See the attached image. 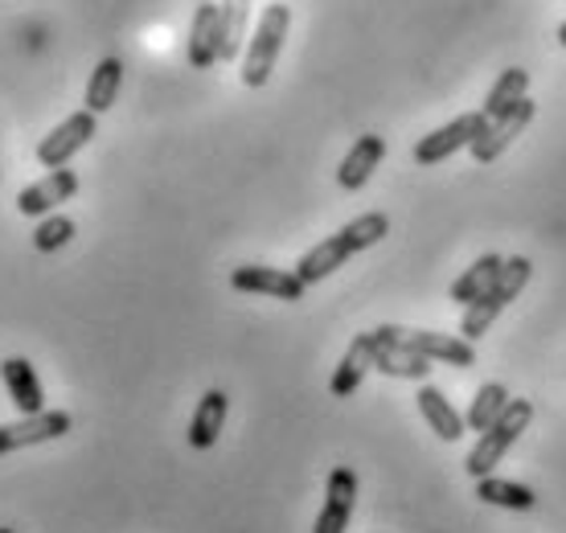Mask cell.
Wrapping results in <instances>:
<instances>
[{
    "instance_id": "1",
    "label": "cell",
    "mask_w": 566,
    "mask_h": 533,
    "mask_svg": "<svg viewBox=\"0 0 566 533\" xmlns=\"http://www.w3.org/2000/svg\"><path fill=\"white\" fill-rule=\"evenodd\" d=\"M386 234H390V218H386V213H361V218H354L349 226H340L333 239L316 242L308 254H300L296 280L304 283V288L328 280L337 266L349 263L357 251H369V247H378Z\"/></svg>"
},
{
    "instance_id": "2",
    "label": "cell",
    "mask_w": 566,
    "mask_h": 533,
    "mask_svg": "<svg viewBox=\"0 0 566 533\" xmlns=\"http://www.w3.org/2000/svg\"><path fill=\"white\" fill-rule=\"evenodd\" d=\"M530 275H534V266H530V259H525V254H513V259H505L501 275L489 283V292H484L481 300H472V304L464 309V321H460V337H464V341H481L484 333L493 328L496 316H501V312L510 309L513 300L522 295V288L530 283Z\"/></svg>"
},
{
    "instance_id": "3",
    "label": "cell",
    "mask_w": 566,
    "mask_h": 533,
    "mask_svg": "<svg viewBox=\"0 0 566 533\" xmlns=\"http://www.w3.org/2000/svg\"><path fill=\"white\" fill-rule=\"evenodd\" d=\"M530 419H534V403H530V398H510V403H505V410H501V415H496V419L481 431L476 448L464 456L468 477H472V480L489 477L496 463H501V456H505V451L517 443V436L530 427Z\"/></svg>"
},
{
    "instance_id": "4",
    "label": "cell",
    "mask_w": 566,
    "mask_h": 533,
    "mask_svg": "<svg viewBox=\"0 0 566 533\" xmlns=\"http://www.w3.org/2000/svg\"><path fill=\"white\" fill-rule=\"evenodd\" d=\"M287 25H292V9L287 4H268L263 17H259V29L247 42V54H242V83L247 86H268L275 62H280L283 38H287Z\"/></svg>"
},
{
    "instance_id": "5",
    "label": "cell",
    "mask_w": 566,
    "mask_h": 533,
    "mask_svg": "<svg viewBox=\"0 0 566 533\" xmlns=\"http://www.w3.org/2000/svg\"><path fill=\"white\" fill-rule=\"evenodd\" d=\"M484 132H489V115H484V112L460 115V119H452V124L427 132L423 140L415 144V165H439V160L455 156L460 148H472Z\"/></svg>"
},
{
    "instance_id": "6",
    "label": "cell",
    "mask_w": 566,
    "mask_h": 533,
    "mask_svg": "<svg viewBox=\"0 0 566 533\" xmlns=\"http://www.w3.org/2000/svg\"><path fill=\"white\" fill-rule=\"evenodd\" d=\"M95 119H99V115L86 112V107L66 115L50 136H42V144H38V165H45V169H66L74 160V153H83L86 144L95 140V132H99Z\"/></svg>"
},
{
    "instance_id": "7",
    "label": "cell",
    "mask_w": 566,
    "mask_h": 533,
    "mask_svg": "<svg viewBox=\"0 0 566 533\" xmlns=\"http://www.w3.org/2000/svg\"><path fill=\"white\" fill-rule=\"evenodd\" d=\"M74 427V419L66 410H42V415H21V422H9L0 427V456L21 448H33V443H50V439H62Z\"/></svg>"
},
{
    "instance_id": "8",
    "label": "cell",
    "mask_w": 566,
    "mask_h": 533,
    "mask_svg": "<svg viewBox=\"0 0 566 533\" xmlns=\"http://www.w3.org/2000/svg\"><path fill=\"white\" fill-rule=\"evenodd\" d=\"M395 341L407 345L411 353H419V357H427V362H443V365H455V369H472V365H476V349H472V341H464V337L419 333V328H398L395 324Z\"/></svg>"
},
{
    "instance_id": "9",
    "label": "cell",
    "mask_w": 566,
    "mask_h": 533,
    "mask_svg": "<svg viewBox=\"0 0 566 533\" xmlns=\"http://www.w3.org/2000/svg\"><path fill=\"white\" fill-rule=\"evenodd\" d=\"M357 505V472L354 468H333L325 489V509L312 525V533H345Z\"/></svg>"
},
{
    "instance_id": "10",
    "label": "cell",
    "mask_w": 566,
    "mask_h": 533,
    "mask_svg": "<svg viewBox=\"0 0 566 533\" xmlns=\"http://www.w3.org/2000/svg\"><path fill=\"white\" fill-rule=\"evenodd\" d=\"M230 288L251 295H271V300H287V304L304 300V283L296 280V271H280V266H234Z\"/></svg>"
},
{
    "instance_id": "11",
    "label": "cell",
    "mask_w": 566,
    "mask_h": 533,
    "mask_svg": "<svg viewBox=\"0 0 566 533\" xmlns=\"http://www.w3.org/2000/svg\"><path fill=\"white\" fill-rule=\"evenodd\" d=\"M374 369H382L390 378H411V382H423L431 374V362L411 353L407 345H398L395 341V324H382V328H374Z\"/></svg>"
},
{
    "instance_id": "12",
    "label": "cell",
    "mask_w": 566,
    "mask_h": 533,
    "mask_svg": "<svg viewBox=\"0 0 566 533\" xmlns=\"http://www.w3.org/2000/svg\"><path fill=\"white\" fill-rule=\"evenodd\" d=\"M534 112H538V107H534L530 98H522V103H517L510 115H501V119H489V132H484L481 140L472 144V156H476L481 165H493V160H501V153H505V148H510L517 136H522L525 127L534 124Z\"/></svg>"
},
{
    "instance_id": "13",
    "label": "cell",
    "mask_w": 566,
    "mask_h": 533,
    "mask_svg": "<svg viewBox=\"0 0 566 533\" xmlns=\"http://www.w3.org/2000/svg\"><path fill=\"white\" fill-rule=\"evenodd\" d=\"M74 194H78V177H74V169H54L50 177L25 185V189L17 194V210L25 213V218H42V213H50L54 206L71 201Z\"/></svg>"
},
{
    "instance_id": "14",
    "label": "cell",
    "mask_w": 566,
    "mask_h": 533,
    "mask_svg": "<svg viewBox=\"0 0 566 533\" xmlns=\"http://www.w3.org/2000/svg\"><path fill=\"white\" fill-rule=\"evenodd\" d=\"M0 378H4V390H9V398H13V407L21 415H42L45 390L38 369L29 365V357H9V362L0 365Z\"/></svg>"
},
{
    "instance_id": "15",
    "label": "cell",
    "mask_w": 566,
    "mask_h": 533,
    "mask_svg": "<svg viewBox=\"0 0 566 533\" xmlns=\"http://www.w3.org/2000/svg\"><path fill=\"white\" fill-rule=\"evenodd\" d=\"M382 156H386V140L382 136H361V140L349 148V156L340 160V169H337V185L345 189V194H357L361 185L374 177V169L382 165Z\"/></svg>"
},
{
    "instance_id": "16",
    "label": "cell",
    "mask_w": 566,
    "mask_h": 533,
    "mask_svg": "<svg viewBox=\"0 0 566 533\" xmlns=\"http://www.w3.org/2000/svg\"><path fill=\"white\" fill-rule=\"evenodd\" d=\"M369 369H374V333H357L354 345H349L345 357H340L333 382H328L333 398H349V394L361 386V378H366Z\"/></svg>"
},
{
    "instance_id": "17",
    "label": "cell",
    "mask_w": 566,
    "mask_h": 533,
    "mask_svg": "<svg viewBox=\"0 0 566 533\" xmlns=\"http://www.w3.org/2000/svg\"><path fill=\"white\" fill-rule=\"evenodd\" d=\"M189 62L193 71H210L218 62V4L213 0H198V13L189 25Z\"/></svg>"
},
{
    "instance_id": "18",
    "label": "cell",
    "mask_w": 566,
    "mask_h": 533,
    "mask_svg": "<svg viewBox=\"0 0 566 533\" xmlns=\"http://www.w3.org/2000/svg\"><path fill=\"white\" fill-rule=\"evenodd\" d=\"M230 398L227 390H206V398L193 410V422H189V443L198 451H210L222 436V422H227Z\"/></svg>"
},
{
    "instance_id": "19",
    "label": "cell",
    "mask_w": 566,
    "mask_h": 533,
    "mask_svg": "<svg viewBox=\"0 0 566 533\" xmlns=\"http://www.w3.org/2000/svg\"><path fill=\"white\" fill-rule=\"evenodd\" d=\"M419 398V410H423V419H427V427L436 431L443 443H455V439L464 436V415L448 403V394L443 390H436V386H423V390L415 394Z\"/></svg>"
},
{
    "instance_id": "20",
    "label": "cell",
    "mask_w": 566,
    "mask_h": 533,
    "mask_svg": "<svg viewBox=\"0 0 566 533\" xmlns=\"http://www.w3.org/2000/svg\"><path fill=\"white\" fill-rule=\"evenodd\" d=\"M247 21H251V0H222L218 4V62H234L247 42Z\"/></svg>"
},
{
    "instance_id": "21",
    "label": "cell",
    "mask_w": 566,
    "mask_h": 533,
    "mask_svg": "<svg viewBox=\"0 0 566 533\" xmlns=\"http://www.w3.org/2000/svg\"><path fill=\"white\" fill-rule=\"evenodd\" d=\"M119 83H124V62L119 58H103L99 66H95V74H91V83H86V112H112L115 95H119Z\"/></svg>"
},
{
    "instance_id": "22",
    "label": "cell",
    "mask_w": 566,
    "mask_h": 533,
    "mask_svg": "<svg viewBox=\"0 0 566 533\" xmlns=\"http://www.w3.org/2000/svg\"><path fill=\"white\" fill-rule=\"evenodd\" d=\"M476 497H481L484 505H501V509H513V513H530V509L538 505L534 489L513 484V480H496L493 472L476 480Z\"/></svg>"
},
{
    "instance_id": "23",
    "label": "cell",
    "mask_w": 566,
    "mask_h": 533,
    "mask_svg": "<svg viewBox=\"0 0 566 533\" xmlns=\"http://www.w3.org/2000/svg\"><path fill=\"white\" fill-rule=\"evenodd\" d=\"M525 91H530V71H522V66H510V71L496 79L493 91H489V98H484L481 112L489 115V119H501V115H510L513 107L522 103Z\"/></svg>"
},
{
    "instance_id": "24",
    "label": "cell",
    "mask_w": 566,
    "mask_h": 533,
    "mask_svg": "<svg viewBox=\"0 0 566 533\" xmlns=\"http://www.w3.org/2000/svg\"><path fill=\"white\" fill-rule=\"evenodd\" d=\"M501 266H505V259L501 254H484V259H476V263L468 266L464 275L452 283V300L455 304H472V300H481L484 292H489V283L501 275Z\"/></svg>"
},
{
    "instance_id": "25",
    "label": "cell",
    "mask_w": 566,
    "mask_h": 533,
    "mask_svg": "<svg viewBox=\"0 0 566 533\" xmlns=\"http://www.w3.org/2000/svg\"><path fill=\"white\" fill-rule=\"evenodd\" d=\"M505 403H510V390H505L501 382H484L481 390H476V398H472V407H468L464 427L468 431H484V427L505 410Z\"/></svg>"
},
{
    "instance_id": "26",
    "label": "cell",
    "mask_w": 566,
    "mask_h": 533,
    "mask_svg": "<svg viewBox=\"0 0 566 533\" xmlns=\"http://www.w3.org/2000/svg\"><path fill=\"white\" fill-rule=\"evenodd\" d=\"M71 239H74V222L66 218V213H54V218H45V222L33 230V247H38L42 254L62 251Z\"/></svg>"
},
{
    "instance_id": "27",
    "label": "cell",
    "mask_w": 566,
    "mask_h": 533,
    "mask_svg": "<svg viewBox=\"0 0 566 533\" xmlns=\"http://www.w3.org/2000/svg\"><path fill=\"white\" fill-rule=\"evenodd\" d=\"M558 45H563V50H566V21H563V25H558Z\"/></svg>"
},
{
    "instance_id": "28",
    "label": "cell",
    "mask_w": 566,
    "mask_h": 533,
    "mask_svg": "<svg viewBox=\"0 0 566 533\" xmlns=\"http://www.w3.org/2000/svg\"><path fill=\"white\" fill-rule=\"evenodd\" d=\"M0 533H13V530H9V525H0Z\"/></svg>"
}]
</instances>
